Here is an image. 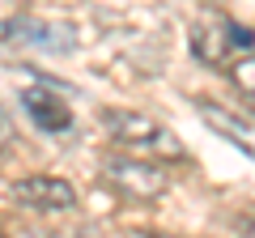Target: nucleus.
<instances>
[{
    "instance_id": "f257e3e1",
    "label": "nucleus",
    "mask_w": 255,
    "mask_h": 238,
    "mask_svg": "<svg viewBox=\"0 0 255 238\" xmlns=\"http://www.w3.org/2000/svg\"><path fill=\"white\" fill-rule=\"evenodd\" d=\"M102 128L115 140V149L136 157H153V162H174L183 157V145L174 132H166L153 115L145 111H102Z\"/></svg>"
},
{
    "instance_id": "f8f14e48",
    "label": "nucleus",
    "mask_w": 255,
    "mask_h": 238,
    "mask_svg": "<svg viewBox=\"0 0 255 238\" xmlns=\"http://www.w3.org/2000/svg\"><path fill=\"white\" fill-rule=\"evenodd\" d=\"M0 238H9V234H4V230H0Z\"/></svg>"
},
{
    "instance_id": "7ed1b4c3",
    "label": "nucleus",
    "mask_w": 255,
    "mask_h": 238,
    "mask_svg": "<svg viewBox=\"0 0 255 238\" xmlns=\"http://www.w3.org/2000/svg\"><path fill=\"white\" fill-rule=\"evenodd\" d=\"M102 179L115 192H124L128 200H157L170 183L162 166H153V157H136V153H124V149L102 157Z\"/></svg>"
},
{
    "instance_id": "20e7f679",
    "label": "nucleus",
    "mask_w": 255,
    "mask_h": 238,
    "mask_svg": "<svg viewBox=\"0 0 255 238\" xmlns=\"http://www.w3.org/2000/svg\"><path fill=\"white\" fill-rule=\"evenodd\" d=\"M0 43L64 55L77 47V38H73V26H55V21H43V17H9L0 21Z\"/></svg>"
},
{
    "instance_id": "f03ea898",
    "label": "nucleus",
    "mask_w": 255,
    "mask_h": 238,
    "mask_svg": "<svg viewBox=\"0 0 255 238\" xmlns=\"http://www.w3.org/2000/svg\"><path fill=\"white\" fill-rule=\"evenodd\" d=\"M191 51H196L200 64L226 68V64H234L238 55L255 51V30L238 26L226 13H204V17L191 26Z\"/></svg>"
},
{
    "instance_id": "39448f33",
    "label": "nucleus",
    "mask_w": 255,
    "mask_h": 238,
    "mask_svg": "<svg viewBox=\"0 0 255 238\" xmlns=\"http://www.w3.org/2000/svg\"><path fill=\"white\" fill-rule=\"evenodd\" d=\"M13 200L34 213H68L77 204V192H73V183H64L55 174H34V179L13 183Z\"/></svg>"
},
{
    "instance_id": "1a4fd4ad",
    "label": "nucleus",
    "mask_w": 255,
    "mask_h": 238,
    "mask_svg": "<svg viewBox=\"0 0 255 238\" xmlns=\"http://www.w3.org/2000/svg\"><path fill=\"white\" fill-rule=\"evenodd\" d=\"M13 140V123H9V115H4V107H0V149Z\"/></svg>"
},
{
    "instance_id": "0eeeda50",
    "label": "nucleus",
    "mask_w": 255,
    "mask_h": 238,
    "mask_svg": "<svg viewBox=\"0 0 255 238\" xmlns=\"http://www.w3.org/2000/svg\"><path fill=\"white\" fill-rule=\"evenodd\" d=\"M196 115H200V119L209 123L213 132H217L221 140H230V145H238L247 157H255V128L247 123V119H238L234 111L217 107V102H204V98L196 102Z\"/></svg>"
},
{
    "instance_id": "9d476101",
    "label": "nucleus",
    "mask_w": 255,
    "mask_h": 238,
    "mask_svg": "<svg viewBox=\"0 0 255 238\" xmlns=\"http://www.w3.org/2000/svg\"><path fill=\"white\" fill-rule=\"evenodd\" d=\"M124 238H183V234H157V230H132V234Z\"/></svg>"
},
{
    "instance_id": "6e6552de",
    "label": "nucleus",
    "mask_w": 255,
    "mask_h": 238,
    "mask_svg": "<svg viewBox=\"0 0 255 238\" xmlns=\"http://www.w3.org/2000/svg\"><path fill=\"white\" fill-rule=\"evenodd\" d=\"M230 77H234V85H238V94L247 98V107L255 111V51H247V55H238L234 64H230Z\"/></svg>"
},
{
    "instance_id": "423d86ee",
    "label": "nucleus",
    "mask_w": 255,
    "mask_h": 238,
    "mask_svg": "<svg viewBox=\"0 0 255 238\" xmlns=\"http://www.w3.org/2000/svg\"><path fill=\"white\" fill-rule=\"evenodd\" d=\"M21 107L38 123V132H47V136H68L73 132V111H68V102L60 94L30 85V90H21Z\"/></svg>"
},
{
    "instance_id": "9b49d317",
    "label": "nucleus",
    "mask_w": 255,
    "mask_h": 238,
    "mask_svg": "<svg viewBox=\"0 0 255 238\" xmlns=\"http://www.w3.org/2000/svg\"><path fill=\"white\" fill-rule=\"evenodd\" d=\"M247 234L255 238V213H251V217H247Z\"/></svg>"
}]
</instances>
